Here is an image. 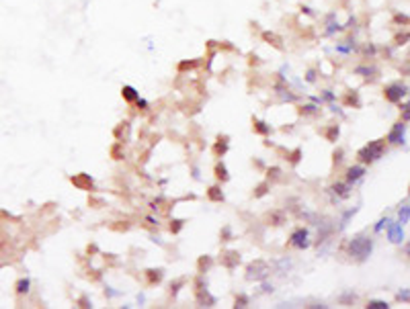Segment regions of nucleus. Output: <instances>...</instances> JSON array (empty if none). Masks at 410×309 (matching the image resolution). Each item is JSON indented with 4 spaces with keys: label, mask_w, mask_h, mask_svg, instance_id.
<instances>
[{
    "label": "nucleus",
    "mask_w": 410,
    "mask_h": 309,
    "mask_svg": "<svg viewBox=\"0 0 410 309\" xmlns=\"http://www.w3.org/2000/svg\"><path fill=\"white\" fill-rule=\"evenodd\" d=\"M134 92H136V90H134L132 86H125V88H123V94H125L127 98H136V94H134Z\"/></svg>",
    "instance_id": "nucleus-3"
},
{
    "label": "nucleus",
    "mask_w": 410,
    "mask_h": 309,
    "mask_svg": "<svg viewBox=\"0 0 410 309\" xmlns=\"http://www.w3.org/2000/svg\"><path fill=\"white\" fill-rule=\"evenodd\" d=\"M361 168H355V170H351V178H359V176H361Z\"/></svg>",
    "instance_id": "nucleus-5"
},
{
    "label": "nucleus",
    "mask_w": 410,
    "mask_h": 309,
    "mask_svg": "<svg viewBox=\"0 0 410 309\" xmlns=\"http://www.w3.org/2000/svg\"><path fill=\"white\" fill-rule=\"evenodd\" d=\"M402 94H404V88H402V86H390V88H387V92H385V96L390 98V100H398Z\"/></svg>",
    "instance_id": "nucleus-2"
},
{
    "label": "nucleus",
    "mask_w": 410,
    "mask_h": 309,
    "mask_svg": "<svg viewBox=\"0 0 410 309\" xmlns=\"http://www.w3.org/2000/svg\"><path fill=\"white\" fill-rule=\"evenodd\" d=\"M27 286H29V280H21L17 291H19V293H23V291H27Z\"/></svg>",
    "instance_id": "nucleus-4"
},
{
    "label": "nucleus",
    "mask_w": 410,
    "mask_h": 309,
    "mask_svg": "<svg viewBox=\"0 0 410 309\" xmlns=\"http://www.w3.org/2000/svg\"><path fill=\"white\" fill-rule=\"evenodd\" d=\"M381 144L379 142H375V144H371V146H367L365 148L359 156H361V160H365V162H373V160H377L379 156H381Z\"/></svg>",
    "instance_id": "nucleus-1"
}]
</instances>
